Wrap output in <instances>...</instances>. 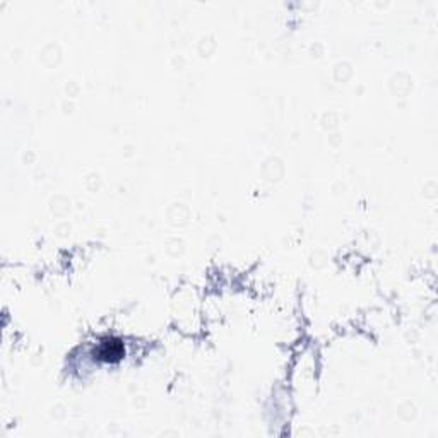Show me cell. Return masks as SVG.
<instances>
[{
  "label": "cell",
  "mask_w": 438,
  "mask_h": 438,
  "mask_svg": "<svg viewBox=\"0 0 438 438\" xmlns=\"http://www.w3.org/2000/svg\"><path fill=\"white\" fill-rule=\"evenodd\" d=\"M101 354L106 358V360H110V358H118L122 354V346L118 343H115V341H106V343H103V346H101Z\"/></svg>",
  "instance_id": "obj_1"
}]
</instances>
